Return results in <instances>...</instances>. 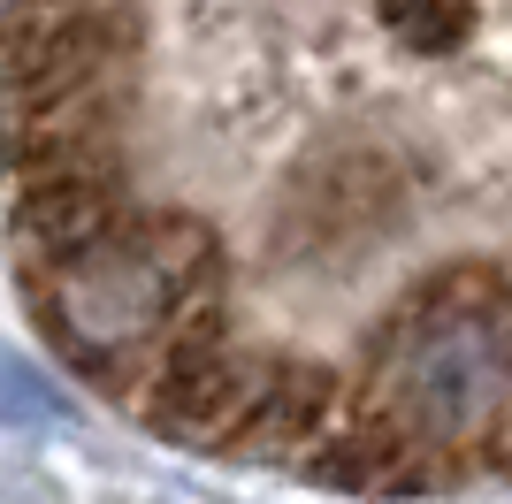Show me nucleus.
Here are the masks:
<instances>
[{
    "label": "nucleus",
    "mask_w": 512,
    "mask_h": 504,
    "mask_svg": "<svg viewBox=\"0 0 512 504\" xmlns=\"http://www.w3.org/2000/svg\"><path fill=\"white\" fill-rule=\"evenodd\" d=\"M360 398L444 459L497 466L505 451V268L467 260L413 283L375 329Z\"/></svg>",
    "instance_id": "1"
},
{
    "label": "nucleus",
    "mask_w": 512,
    "mask_h": 504,
    "mask_svg": "<svg viewBox=\"0 0 512 504\" xmlns=\"http://www.w3.org/2000/svg\"><path fill=\"white\" fill-rule=\"evenodd\" d=\"M383 16L421 46H444L451 31H459V8H451V0H383Z\"/></svg>",
    "instance_id": "4"
},
{
    "label": "nucleus",
    "mask_w": 512,
    "mask_h": 504,
    "mask_svg": "<svg viewBox=\"0 0 512 504\" xmlns=\"http://www.w3.org/2000/svg\"><path fill=\"white\" fill-rule=\"evenodd\" d=\"M138 77V8L130 0H8L0 16V92Z\"/></svg>",
    "instance_id": "2"
},
{
    "label": "nucleus",
    "mask_w": 512,
    "mask_h": 504,
    "mask_svg": "<svg viewBox=\"0 0 512 504\" xmlns=\"http://www.w3.org/2000/svg\"><path fill=\"white\" fill-rule=\"evenodd\" d=\"M130 214L123 161L115 168H69V176H31L16 184V237L31 260H62V252L107 237Z\"/></svg>",
    "instance_id": "3"
}]
</instances>
